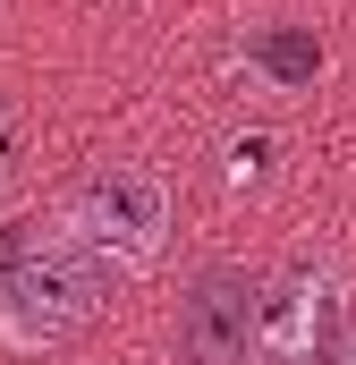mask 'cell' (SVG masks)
<instances>
[{
    "label": "cell",
    "mask_w": 356,
    "mask_h": 365,
    "mask_svg": "<svg viewBox=\"0 0 356 365\" xmlns=\"http://www.w3.org/2000/svg\"><path fill=\"white\" fill-rule=\"evenodd\" d=\"M348 280L340 264H288V272L255 280V357L263 365H323L331 331H340Z\"/></svg>",
    "instance_id": "3"
},
{
    "label": "cell",
    "mask_w": 356,
    "mask_h": 365,
    "mask_svg": "<svg viewBox=\"0 0 356 365\" xmlns=\"http://www.w3.org/2000/svg\"><path fill=\"white\" fill-rule=\"evenodd\" d=\"M102 314V264L85 247H68L60 230L17 221L0 238V349L17 357H51L68 349Z\"/></svg>",
    "instance_id": "1"
},
{
    "label": "cell",
    "mask_w": 356,
    "mask_h": 365,
    "mask_svg": "<svg viewBox=\"0 0 356 365\" xmlns=\"http://www.w3.org/2000/svg\"><path fill=\"white\" fill-rule=\"evenodd\" d=\"M331 365H356V340H348V349H340V357H331Z\"/></svg>",
    "instance_id": "7"
},
{
    "label": "cell",
    "mask_w": 356,
    "mask_h": 365,
    "mask_svg": "<svg viewBox=\"0 0 356 365\" xmlns=\"http://www.w3.org/2000/svg\"><path fill=\"white\" fill-rule=\"evenodd\" d=\"M178 357L187 365H246L255 357V280L238 264H212L187 289V306H178Z\"/></svg>",
    "instance_id": "4"
},
{
    "label": "cell",
    "mask_w": 356,
    "mask_h": 365,
    "mask_svg": "<svg viewBox=\"0 0 356 365\" xmlns=\"http://www.w3.org/2000/svg\"><path fill=\"white\" fill-rule=\"evenodd\" d=\"M60 238L85 247L102 272H145L170 238V187L136 162H102L60 195Z\"/></svg>",
    "instance_id": "2"
},
{
    "label": "cell",
    "mask_w": 356,
    "mask_h": 365,
    "mask_svg": "<svg viewBox=\"0 0 356 365\" xmlns=\"http://www.w3.org/2000/svg\"><path fill=\"white\" fill-rule=\"evenodd\" d=\"M263 162H271V136H246V145H229V179H238V187L255 179Z\"/></svg>",
    "instance_id": "6"
},
{
    "label": "cell",
    "mask_w": 356,
    "mask_h": 365,
    "mask_svg": "<svg viewBox=\"0 0 356 365\" xmlns=\"http://www.w3.org/2000/svg\"><path fill=\"white\" fill-rule=\"evenodd\" d=\"M255 68H263L271 86H305V77H323V43L305 34V26H263L255 34V51H246Z\"/></svg>",
    "instance_id": "5"
}]
</instances>
